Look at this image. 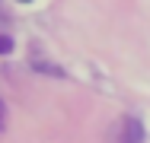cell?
<instances>
[{"label": "cell", "mask_w": 150, "mask_h": 143, "mask_svg": "<svg viewBox=\"0 0 150 143\" xmlns=\"http://www.w3.org/2000/svg\"><path fill=\"white\" fill-rule=\"evenodd\" d=\"M118 143H144V127L137 118H125L118 127Z\"/></svg>", "instance_id": "cell-1"}, {"label": "cell", "mask_w": 150, "mask_h": 143, "mask_svg": "<svg viewBox=\"0 0 150 143\" xmlns=\"http://www.w3.org/2000/svg\"><path fill=\"white\" fill-rule=\"evenodd\" d=\"M10 51H13V41L6 35H0V54H10Z\"/></svg>", "instance_id": "cell-2"}, {"label": "cell", "mask_w": 150, "mask_h": 143, "mask_svg": "<svg viewBox=\"0 0 150 143\" xmlns=\"http://www.w3.org/2000/svg\"><path fill=\"white\" fill-rule=\"evenodd\" d=\"M0 124H3V108H0Z\"/></svg>", "instance_id": "cell-3"}, {"label": "cell", "mask_w": 150, "mask_h": 143, "mask_svg": "<svg viewBox=\"0 0 150 143\" xmlns=\"http://www.w3.org/2000/svg\"><path fill=\"white\" fill-rule=\"evenodd\" d=\"M19 3H29V0H19Z\"/></svg>", "instance_id": "cell-4"}]
</instances>
